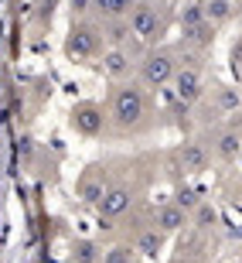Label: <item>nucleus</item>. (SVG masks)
Segmentation results:
<instances>
[{
	"label": "nucleus",
	"mask_w": 242,
	"mask_h": 263,
	"mask_svg": "<svg viewBox=\"0 0 242 263\" xmlns=\"http://www.w3.org/2000/svg\"><path fill=\"white\" fill-rule=\"evenodd\" d=\"M136 62L130 55V48H106L103 55H99V65H103V76L109 79V82H126V79L136 76Z\"/></svg>",
	"instance_id": "9b49d317"
},
{
	"label": "nucleus",
	"mask_w": 242,
	"mask_h": 263,
	"mask_svg": "<svg viewBox=\"0 0 242 263\" xmlns=\"http://www.w3.org/2000/svg\"><path fill=\"white\" fill-rule=\"evenodd\" d=\"M181 28H194V24H205V4H198V0H191L188 7H181Z\"/></svg>",
	"instance_id": "412c9836"
},
{
	"label": "nucleus",
	"mask_w": 242,
	"mask_h": 263,
	"mask_svg": "<svg viewBox=\"0 0 242 263\" xmlns=\"http://www.w3.org/2000/svg\"><path fill=\"white\" fill-rule=\"evenodd\" d=\"M130 28H133V38L140 41V45H147V48H154V45H160V38H164V10L157 7V4H150V0H140L133 10H130Z\"/></svg>",
	"instance_id": "20e7f679"
},
{
	"label": "nucleus",
	"mask_w": 242,
	"mask_h": 263,
	"mask_svg": "<svg viewBox=\"0 0 242 263\" xmlns=\"http://www.w3.org/2000/svg\"><path fill=\"white\" fill-rule=\"evenodd\" d=\"M106 109H109V127L116 130V134H140L150 123V96H147V86H140L136 79L113 82Z\"/></svg>",
	"instance_id": "f257e3e1"
},
{
	"label": "nucleus",
	"mask_w": 242,
	"mask_h": 263,
	"mask_svg": "<svg viewBox=\"0 0 242 263\" xmlns=\"http://www.w3.org/2000/svg\"><path fill=\"white\" fill-rule=\"evenodd\" d=\"M218 103H222L225 109H232V106H239V96H235V92H229V89H218Z\"/></svg>",
	"instance_id": "393cba45"
},
{
	"label": "nucleus",
	"mask_w": 242,
	"mask_h": 263,
	"mask_svg": "<svg viewBox=\"0 0 242 263\" xmlns=\"http://www.w3.org/2000/svg\"><path fill=\"white\" fill-rule=\"evenodd\" d=\"M109 185H113V171H109V164H89L86 171L75 178V198L82 205H89V209H99L103 195L109 192Z\"/></svg>",
	"instance_id": "423d86ee"
},
{
	"label": "nucleus",
	"mask_w": 242,
	"mask_h": 263,
	"mask_svg": "<svg viewBox=\"0 0 242 263\" xmlns=\"http://www.w3.org/2000/svg\"><path fill=\"white\" fill-rule=\"evenodd\" d=\"M68 127L78 137H103L109 130V109L92 103V99H82L68 109Z\"/></svg>",
	"instance_id": "39448f33"
},
{
	"label": "nucleus",
	"mask_w": 242,
	"mask_h": 263,
	"mask_svg": "<svg viewBox=\"0 0 242 263\" xmlns=\"http://www.w3.org/2000/svg\"><path fill=\"white\" fill-rule=\"evenodd\" d=\"M154 226H157V229H164L167 236H177V233H184V229L191 226V212L181 209V205L171 198V202H164V205H157V209H154Z\"/></svg>",
	"instance_id": "f8f14e48"
},
{
	"label": "nucleus",
	"mask_w": 242,
	"mask_h": 263,
	"mask_svg": "<svg viewBox=\"0 0 242 263\" xmlns=\"http://www.w3.org/2000/svg\"><path fill=\"white\" fill-rule=\"evenodd\" d=\"M174 202L181 205V209H188V212H194V209H198V202H201V195H198L194 188H177V192H174Z\"/></svg>",
	"instance_id": "4be33fe9"
},
{
	"label": "nucleus",
	"mask_w": 242,
	"mask_h": 263,
	"mask_svg": "<svg viewBox=\"0 0 242 263\" xmlns=\"http://www.w3.org/2000/svg\"><path fill=\"white\" fill-rule=\"evenodd\" d=\"M140 0H92V10L99 14V21L106 17H130V10L136 7Z\"/></svg>",
	"instance_id": "a211bd4d"
},
{
	"label": "nucleus",
	"mask_w": 242,
	"mask_h": 263,
	"mask_svg": "<svg viewBox=\"0 0 242 263\" xmlns=\"http://www.w3.org/2000/svg\"><path fill=\"white\" fill-rule=\"evenodd\" d=\"M133 246H136V256H157V253H164L167 233H164V229H157V226L150 222L147 229H140V233H136Z\"/></svg>",
	"instance_id": "4468645a"
},
{
	"label": "nucleus",
	"mask_w": 242,
	"mask_h": 263,
	"mask_svg": "<svg viewBox=\"0 0 242 263\" xmlns=\"http://www.w3.org/2000/svg\"><path fill=\"white\" fill-rule=\"evenodd\" d=\"M136 202V188L130 185V181H113L109 185V192L103 195V202H99V222H106V229H113V219H119V215H126L130 209H133Z\"/></svg>",
	"instance_id": "0eeeda50"
},
{
	"label": "nucleus",
	"mask_w": 242,
	"mask_h": 263,
	"mask_svg": "<svg viewBox=\"0 0 242 263\" xmlns=\"http://www.w3.org/2000/svg\"><path fill=\"white\" fill-rule=\"evenodd\" d=\"M212 157L215 161H222V164H235L242 157V130L235 123H225L212 134Z\"/></svg>",
	"instance_id": "9d476101"
},
{
	"label": "nucleus",
	"mask_w": 242,
	"mask_h": 263,
	"mask_svg": "<svg viewBox=\"0 0 242 263\" xmlns=\"http://www.w3.org/2000/svg\"><path fill=\"white\" fill-rule=\"evenodd\" d=\"M171 92H174L177 103L184 106H194V103H201L205 99V76L198 65H181L177 68L174 82H171Z\"/></svg>",
	"instance_id": "6e6552de"
},
{
	"label": "nucleus",
	"mask_w": 242,
	"mask_h": 263,
	"mask_svg": "<svg viewBox=\"0 0 242 263\" xmlns=\"http://www.w3.org/2000/svg\"><path fill=\"white\" fill-rule=\"evenodd\" d=\"M198 4H208V0H198Z\"/></svg>",
	"instance_id": "c85d7f7f"
},
{
	"label": "nucleus",
	"mask_w": 242,
	"mask_h": 263,
	"mask_svg": "<svg viewBox=\"0 0 242 263\" xmlns=\"http://www.w3.org/2000/svg\"><path fill=\"white\" fill-rule=\"evenodd\" d=\"M4 89H7V76H4V65H0V96H4Z\"/></svg>",
	"instance_id": "bb28decb"
},
{
	"label": "nucleus",
	"mask_w": 242,
	"mask_h": 263,
	"mask_svg": "<svg viewBox=\"0 0 242 263\" xmlns=\"http://www.w3.org/2000/svg\"><path fill=\"white\" fill-rule=\"evenodd\" d=\"M136 260V246L133 243H116L103 253V263H133Z\"/></svg>",
	"instance_id": "aec40b11"
},
{
	"label": "nucleus",
	"mask_w": 242,
	"mask_h": 263,
	"mask_svg": "<svg viewBox=\"0 0 242 263\" xmlns=\"http://www.w3.org/2000/svg\"><path fill=\"white\" fill-rule=\"evenodd\" d=\"M177 68H181V55L177 48H167V45H154L147 48L136 62V82L147 89H167L174 82Z\"/></svg>",
	"instance_id": "f03ea898"
},
{
	"label": "nucleus",
	"mask_w": 242,
	"mask_h": 263,
	"mask_svg": "<svg viewBox=\"0 0 242 263\" xmlns=\"http://www.w3.org/2000/svg\"><path fill=\"white\" fill-rule=\"evenodd\" d=\"M215 24H194V28H181V41L188 45V48H208V45H215Z\"/></svg>",
	"instance_id": "dca6fc26"
},
{
	"label": "nucleus",
	"mask_w": 242,
	"mask_h": 263,
	"mask_svg": "<svg viewBox=\"0 0 242 263\" xmlns=\"http://www.w3.org/2000/svg\"><path fill=\"white\" fill-rule=\"evenodd\" d=\"M133 263H140V260H133Z\"/></svg>",
	"instance_id": "c756f323"
},
{
	"label": "nucleus",
	"mask_w": 242,
	"mask_h": 263,
	"mask_svg": "<svg viewBox=\"0 0 242 263\" xmlns=\"http://www.w3.org/2000/svg\"><path fill=\"white\" fill-rule=\"evenodd\" d=\"M177 164H181L184 175H205L208 167H212V147L201 144V140H194V137H184L181 144L174 151Z\"/></svg>",
	"instance_id": "1a4fd4ad"
},
{
	"label": "nucleus",
	"mask_w": 242,
	"mask_h": 263,
	"mask_svg": "<svg viewBox=\"0 0 242 263\" xmlns=\"http://www.w3.org/2000/svg\"><path fill=\"white\" fill-rule=\"evenodd\" d=\"M68 14H72V21H82L96 10H92V0H68Z\"/></svg>",
	"instance_id": "5701e85b"
},
{
	"label": "nucleus",
	"mask_w": 242,
	"mask_h": 263,
	"mask_svg": "<svg viewBox=\"0 0 242 263\" xmlns=\"http://www.w3.org/2000/svg\"><path fill=\"white\" fill-rule=\"evenodd\" d=\"M229 65H232V76L242 79V38L232 41V51H229Z\"/></svg>",
	"instance_id": "b1692460"
},
{
	"label": "nucleus",
	"mask_w": 242,
	"mask_h": 263,
	"mask_svg": "<svg viewBox=\"0 0 242 263\" xmlns=\"http://www.w3.org/2000/svg\"><path fill=\"white\" fill-rule=\"evenodd\" d=\"M103 246L96 239H75L72 250H68V263H103Z\"/></svg>",
	"instance_id": "2eb2a0df"
},
{
	"label": "nucleus",
	"mask_w": 242,
	"mask_h": 263,
	"mask_svg": "<svg viewBox=\"0 0 242 263\" xmlns=\"http://www.w3.org/2000/svg\"><path fill=\"white\" fill-rule=\"evenodd\" d=\"M99 28H103L106 48H130V41H136L130 17H106V21H99Z\"/></svg>",
	"instance_id": "ddd939ff"
},
{
	"label": "nucleus",
	"mask_w": 242,
	"mask_h": 263,
	"mask_svg": "<svg viewBox=\"0 0 242 263\" xmlns=\"http://www.w3.org/2000/svg\"><path fill=\"white\" fill-rule=\"evenodd\" d=\"M55 4H58V0H41V10H38V17H41V21H48V24H51V14H55Z\"/></svg>",
	"instance_id": "a878e982"
},
{
	"label": "nucleus",
	"mask_w": 242,
	"mask_h": 263,
	"mask_svg": "<svg viewBox=\"0 0 242 263\" xmlns=\"http://www.w3.org/2000/svg\"><path fill=\"white\" fill-rule=\"evenodd\" d=\"M68 62H92L106 51V41H103V28L99 21H72L68 24V34H65V45H62Z\"/></svg>",
	"instance_id": "7ed1b4c3"
},
{
	"label": "nucleus",
	"mask_w": 242,
	"mask_h": 263,
	"mask_svg": "<svg viewBox=\"0 0 242 263\" xmlns=\"http://www.w3.org/2000/svg\"><path fill=\"white\" fill-rule=\"evenodd\" d=\"M191 226L198 229V233H208V229H215L218 226V209H215L212 202H198V209L191 212Z\"/></svg>",
	"instance_id": "6ab92c4d"
},
{
	"label": "nucleus",
	"mask_w": 242,
	"mask_h": 263,
	"mask_svg": "<svg viewBox=\"0 0 242 263\" xmlns=\"http://www.w3.org/2000/svg\"><path fill=\"white\" fill-rule=\"evenodd\" d=\"M235 17V0H208L205 4V21L215 28H225Z\"/></svg>",
	"instance_id": "f3484780"
},
{
	"label": "nucleus",
	"mask_w": 242,
	"mask_h": 263,
	"mask_svg": "<svg viewBox=\"0 0 242 263\" xmlns=\"http://www.w3.org/2000/svg\"><path fill=\"white\" fill-rule=\"evenodd\" d=\"M232 123H235V127H239V130H242V120H232Z\"/></svg>",
	"instance_id": "cd10ccee"
}]
</instances>
